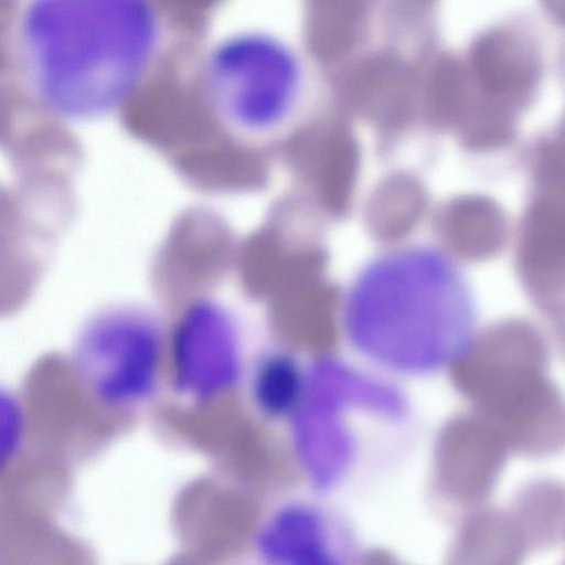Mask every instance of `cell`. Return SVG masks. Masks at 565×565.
<instances>
[{"instance_id":"1","label":"cell","mask_w":565,"mask_h":565,"mask_svg":"<svg viewBox=\"0 0 565 565\" xmlns=\"http://www.w3.org/2000/svg\"><path fill=\"white\" fill-rule=\"evenodd\" d=\"M26 79L57 115L89 118L120 107L159 51L158 12L137 0H39L22 13Z\"/></svg>"},{"instance_id":"2","label":"cell","mask_w":565,"mask_h":565,"mask_svg":"<svg viewBox=\"0 0 565 565\" xmlns=\"http://www.w3.org/2000/svg\"><path fill=\"white\" fill-rule=\"evenodd\" d=\"M204 88L215 115L245 135H266L288 120L301 95L303 72L297 53L264 32H238L211 51Z\"/></svg>"},{"instance_id":"3","label":"cell","mask_w":565,"mask_h":565,"mask_svg":"<svg viewBox=\"0 0 565 565\" xmlns=\"http://www.w3.org/2000/svg\"><path fill=\"white\" fill-rule=\"evenodd\" d=\"M137 328L128 312L104 310L79 329L71 352L74 375L100 405L120 407L138 390Z\"/></svg>"},{"instance_id":"4","label":"cell","mask_w":565,"mask_h":565,"mask_svg":"<svg viewBox=\"0 0 565 565\" xmlns=\"http://www.w3.org/2000/svg\"><path fill=\"white\" fill-rule=\"evenodd\" d=\"M467 70L480 98L515 113L535 87L541 67L536 50L524 34L497 26L476 38Z\"/></svg>"},{"instance_id":"5","label":"cell","mask_w":565,"mask_h":565,"mask_svg":"<svg viewBox=\"0 0 565 565\" xmlns=\"http://www.w3.org/2000/svg\"><path fill=\"white\" fill-rule=\"evenodd\" d=\"M259 565H343L340 536L328 515L303 502L274 509L256 535Z\"/></svg>"},{"instance_id":"6","label":"cell","mask_w":565,"mask_h":565,"mask_svg":"<svg viewBox=\"0 0 565 565\" xmlns=\"http://www.w3.org/2000/svg\"><path fill=\"white\" fill-rule=\"evenodd\" d=\"M414 79L403 61L377 54L354 67L349 76L348 97L359 115L381 126H396L409 115Z\"/></svg>"},{"instance_id":"7","label":"cell","mask_w":565,"mask_h":565,"mask_svg":"<svg viewBox=\"0 0 565 565\" xmlns=\"http://www.w3.org/2000/svg\"><path fill=\"white\" fill-rule=\"evenodd\" d=\"M424 88L429 114L445 124L460 125L476 97L467 66L450 55L437 60Z\"/></svg>"},{"instance_id":"8","label":"cell","mask_w":565,"mask_h":565,"mask_svg":"<svg viewBox=\"0 0 565 565\" xmlns=\"http://www.w3.org/2000/svg\"><path fill=\"white\" fill-rule=\"evenodd\" d=\"M426 203L424 188L415 178L393 174L374 189L366 207L369 220L375 226L398 230L416 221Z\"/></svg>"},{"instance_id":"9","label":"cell","mask_w":565,"mask_h":565,"mask_svg":"<svg viewBox=\"0 0 565 565\" xmlns=\"http://www.w3.org/2000/svg\"><path fill=\"white\" fill-rule=\"evenodd\" d=\"M26 438V414L21 399L0 385V473L20 457Z\"/></svg>"}]
</instances>
